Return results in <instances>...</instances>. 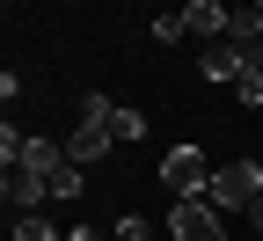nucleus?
<instances>
[{
  "label": "nucleus",
  "instance_id": "nucleus-6",
  "mask_svg": "<svg viewBox=\"0 0 263 241\" xmlns=\"http://www.w3.org/2000/svg\"><path fill=\"white\" fill-rule=\"evenodd\" d=\"M73 154H66L59 139H44V132H29L22 139V154H15V168H29V176H51V168H66Z\"/></svg>",
  "mask_w": 263,
  "mask_h": 241
},
{
  "label": "nucleus",
  "instance_id": "nucleus-9",
  "mask_svg": "<svg viewBox=\"0 0 263 241\" xmlns=\"http://www.w3.org/2000/svg\"><path fill=\"white\" fill-rule=\"evenodd\" d=\"M110 117H117V102H110L103 88H88V95L73 102V124H95V132H110Z\"/></svg>",
  "mask_w": 263,
  "mask_h": 241
},
{
  "label": "nucleus",
  "instance_id": "nucleus-14",
  "mask_svg": "<svg viewBox=\"0 0 263 241\" xmlns=\"http://www.w3.org/2000/svg\"><path fill=\"white\" fill-rule=\"evenodd\" d=\"M190 37V22H183V8L176 15H154V44H183Z\"/></svg>",
  "mask_w": 263,
  "mask_h": 241
},
{
  "label": "nucleus",
  "instance_id": "nucleus-10",
  "mask_svg": "<svg viewBox=\"0 0 263 241\" xmlns=\"http://www.w3.org/2000/svg\"><path fill=\"white\" fill-rule=\"evenodd\" d=\"M110 139H117V146H139V139H146V110L117 102V117H110Z\"/></svg>",
  "mask_w": 263,
  "mask_h": 241
},
{
  "label": "nucleus",
  "instance_id": "nucleus-4",
  "mask_svg": "<svg viewBox=\"0 0 263 241\" xmlns=\"http://www.w3.org/2000/svg\"><path fill=\"white\" fill-rule=\"evenodd\" d=\"M8 219H29V212H44L51 205V190H44V176H29V168H8Z\"/></svg>",
  "mask_w": 263,
  "mask_h": 241
},
{
  "label": "nucleus",
  "instance_id": "nucleus-3",
  "mask_svg": "<svg viewBox=\"0 0 263 241\" xmlns=\"http://www.w3.org/2000/svg\"><path fill=\"white\" fill-rule=\"evenodd\" d=\"M161 183H168L176 197H205V183H212V161L197 154V146H168V154H161Z\"/></svg>",
  "mask_w": 263,
  "mask_h": 241
},
{
  "label": "nucleus",
  "instance_id": "nucleus-15",
  "mask_svg": "<svg viewBox=\"0 0 263 241\" xmlns=\"http://www.w3.org/2000/svg\"><path fill=\"white\" fill-rule=\"evenodd\" d=\"M234 95H241V102H249V110H263V66H249V73H241V81H234Z\"/></svg>",
  "mask_w": 263,
  "mask_h": 241
},
{
  "label": "nucleus",
  "instance_id": "nucleus-7",
  "mask_svg": "<svg viewBox=\"0 0 263 241\" xmlns=\"http://www.w3.org/2000/svg\"><path fill=\"white\" fill-rule=\"evenodd\" d=\"M183 22H190V37L219 44V37H227V22H234V8H219V0H190V8H183Z\"/></svg>",
  "mask_w": 263,
  "mask_h": 241
},
{
  "label": "nucleus",
  "instance_id": "nucleus-11",
  "mask_svg": "<svg viewBox=\"0 0 263 241\" xmlns=\"http://www.w3.org/2000/svg\"><path fill=\"white\" fill-rule=\"evenodd\" d=\"M81 176H88L81 161H66V168H51V176H44V190H51V205H73V197H81Z\"/></svg>",
  "mask_w": 263,
  "mask_h": 241
},
{
  "label": "nucleus",
  "instance_id": "nucleus-2",
  "mask_svg": "<svg viewBox=\"0 0 263 241\" xmlns=\"http://www.w3.org/2000/svg\"><path fill=\"white\" fill-rule=\"evenodd\" d=\"M168 241H227V219L205 197H176L168 205Z\"/></svg>",
  "mask_w": 263,
  "mask_h": 241
},
{
  "label": "nucleus",
  "instance_id": "nucleus-12",
  "mask_svg": "<svg viewBox=\"0 0 263 241\" xmlns=\"http://www.w3.org/2000/svg\"><path fill=\"white\" fill-rule=\"evenodd\" d=\"M110 241H161V234H154V219H139V212H124V219L110 227Z\"/></svg>",
  "mask_w": 263,
  "mask_h": 241
},
{
  "label": "nucleus",
  "instance_id": "nucleus-5",
  "mask_svg": "<svg viewBox=\"0 0 263 241\" xmlns=\"http://www.w3.org/2000/svg\"><path fill=\"white\" fill-rule=\"evenodd\" d=\"M197 73H205V81H227V88H234V81L249 73V59H241L234 44L219 37V44H205V51H197Z\"/></svg>",
  "mask_w": 263,
  "mask_h": 241
},
{
  "label": "nucleus",
  "instance_id": "nucleus-16",
  "mask_svg": "<svg viewBox=\"0 0 263 241\" xmlns=\"http://www.w3.org/2000/svg\"><path fill=\"white\" fill-rule=\"evenodd\" d=\"M66 241H110L103 227H73V234H66Z\"/></svg>",
  "mask_w": 263,
  "mask_h": 241
},
{
  "label": "nucleus",
  "instance_id": "nucleus-17",
  "mask_svg": "<svg viewBox=\"0 0 263 241\" xmlns=\"http://www.w3.org/2000/svg\"><path fill=\"white\" fill-rule=\"evenodd\" d=\"M249 227H256V234H263V197H256V205H249Z\"/></svg>",
  "mask_w": 263,
  "mask_h": 241
},
{
  "label": "nucleus",
  "instance_id": "nucleus-13",
  "mask_svg": "<svg viewBox=\"0 0 263 241\" xmlns=\"http://www.w3.org/2000/svg\"><path fill=\"white\" fill-rule=\"evenodd\" d=\"M15 241H66V234H59L44 212H29V219H15Z\"/></svg>",
  "mask_w": 263,
  "mask_h": 241
},
{
  "label": "nucleus",
  "instance_id": "nucleus-8",
  "mask_svg": "<svg viewBox=\"0 0 263 241\" xmlns=\"http://www.w3.org/2000/svg\"><path fill=\"white\" fill-rule=\"evenodd\" d=\"M110 146H117V139H110V132H95V124H73V139H66V154H73L81 168H88V161H103Z\"/></svg>",
  "mask_w": 263,
  "mask_h": 241
},
{
  "label": "nucleus",
  "instance_id": "nucleus-18",
  "mask_svg": "<svg viewBox=\"0 0 263 241\" xmlns=\"http://www.w3.org/2000/svg\"><path fill=\"white\" fill-rule=\"evenodd\" d=\"M256 15H263V0H256Z\"/></svg>",
  "mask_w": 263,
  "mask_h": 241
},
{
  "label": "nucleus",
  "instance_id": "nucleus-1",
  "mask_svg": "<svg viewBox=\"0 0 263 241\" xmlns=\"http://www.w3.org/2000/svg\"><path fill=\"white\" fill-rule=\"evenodd\" d=\"M263 197V168L256 161H227V168H212V183H205V205L227 219V212H249V205Z\"/></svg>",
  "mask_w": 263,
  "mask_h": 241
}]
</instances>
